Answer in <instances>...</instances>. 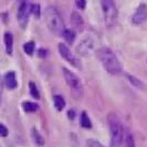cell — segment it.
<instances>
[{"mask_svg": "<svg viewBox=\"0 0 147 147\" xmlns=\"http://www.w3.org/2000/svg\"><path fill=\"white\" fill-rule=\"evenodd\" d=\"M32 13L34 16H37V18L40 17L41 11H40V6L39 5H32Z\"/></svg>", "mask_w": 147, "mask_h": 147, "instance_id": "7402d4cb", "label": "cell"}, {"mask_svg": "<svg viewBox=\"0 0 147 147\" xmlns=\"http://www.w3.org/2000/svg\"><path fill=\"white\" fill-rule=\"evenodd\" d=\"M44 20L49 30L55 36H63L64 22L60 15L59 10L54 7H48L44 11Z\"/></svg>", "mask_w": 147, "mask_h": 147, "instance_id": "7a4b0ae2", "label": "cell"}, {"mask_svg": "<svg viewBox=\"0 0 147 147\" xmlns=\"http://www.w3.org/2000/svg\"><path fill=\"white\" fill-rule=\"evenodd\" d=\"M62 71H63L64 80H65L66 84L69 85V88H71L76 95L82 96V94H83V85H82V82L79 79V76L75 73H73L71 70L66 69V67H63Z\"/></svg>", "mask_w": 147, "mask_h": 147, "instance_id": "5b68a950", "label": "cell"}, {"mask_svg": "<svg viewBox=\"0 0 147 147\" xmlns=\"http://www.w3.org/2000/svg\"><path fill=\"white\" fill-rule=\"evenodd\" d=\"M30 13H32V5H30L27 0L22 1L18 10V21L21 27H26V24L28 23Z\"/></svg>", "mask_w": 147, "mask_h": 147, "instance_id": "52a82bcc", "label": "cell"}, {"mask_svg": "<svg viewBox=\"0 0 147 147\" xmlns=\"http://www.w3.org/2000/svg\"><path fill=\"white\" fill-rule=\"evenodd\" d=\"M31 136H32V138H33V142L37 144L38 146H43L44 145V138L36 128H32V131H31Z\"/></svg>", "mask_w": 147, "mask_h": 147, "instance_id": "7c38bea8", "label": "cell"}, {"mask_svg": "<svg viewBox=\"0 0 147 147\" xmlns=\"http://www.w3.org/2000/svg\"><path fill=\"white\" fill-rule=\"evenodd\" d=\"M5 84L7 88L9 90H15L18 86V83H17V79H16V73L13 71H9L5 75Z\"/></svg>", "mask_w": 147, "mask_h": 147, "instance_id": "30bf717a", "label": "cell"}, {"mask_svg": "<svg viewBox=\"0 0 147 147\" xmlns=\"http://www.w3.org/2000/svg\"><path fill=\"white\" fill-rule=\"evenodd\" d=\"M94 51V41L91 38L83 39L80 44L76 47V52L82 57H88Z\"/></svg>", "mask_w": 147, "mask_h": 147, "instance_id": "ba28073f", "label": "cell"}, {"mask_svg": "<svg viewBox=\"0 0 147 147\" xmlns=\"http://www.w3.org/2000/svg\"><path fill=\"white\" fill-rule=\"evenodd\" d=\"M126 79L128 80V81L131 82V84H133L134 86H136V88H144V83L142 81H140L136 76H134V75H131V74H126Z\"/></svg>", "mask_w": 147, "mask_h": 147, "instance_id": "2e32d148", "label": "cell"}, {"mask_svg": "<svg viewBox=\"0 0 147 147\" xmlns=\"http://www.w3.org/2000/svg\"><path fill=\"white\" fill-rule=\"evenodd\" d=\"M109 125L111 133V147H119L124 140V127L121 123V119L114 113L109 115Z\"/></svg>", "mask_w": 147, "mask_h": 147, "instance_id": "3957f363", "label": "cell"}, {"mask_svg": "<svg viewBox=\"0 0 147 147\" xmlns=\"http://www.w3.org/2000/svg\"><path fill=\"white\" fill-rule=\"evenodd\" d=\"M88 147H104L100 142L95 140H88Z\"/></svg>", "mask_w": 147, "mask_h": 147, "instance_id": "44dd1931", "label": "cell"}, {"mask_svg": "<svg viewBox=\"0 0 147 147\" xmlns=\"http://www.w3.org/2000/svg\"><path fill=\"white\" fill-rule=\"evenodd\" d=\"M147 20V5L146 3H140L137 7V9L135 10L134 15L132 17V23L140 26L145 23Z\"/></svg>", "mask_w": 147, "mask_h": 147, "instance_id": "9c48e42d", "label": "cell"}, {"mask_svg": "<svg viewBox=\"0 0 147 147\" xmlns=\"http://www.w3.org/2000/svg\"><path fill=\"white\" fill-rule=\"evenodd\" d=\"M29 90H30V94L32 95V97H34V98H40V92H39V90H38L37 85H36V83H33V82H30L29 83Z\"/></svg>", "mask_w": 147, "mask_h": 147, "instance_id": "ac0fdd59", "label": "cell"}, {"mask_svg": "<svg viewBox=\"0 0 147 147\" xmlns=\"http://www.w3.org/2000/svg\"><path fill=\"white\" fill-rule=\"evenodd\" d=\"M80 124L82 127L84 128H91L92 127V123H91V119L88 117V115L85 112H82L81 118H80Z\"/></svg>", "mask_w": 147, "mask_h": 147, "instance_id": "9a60e30c", "label": "cell"}, {"mask_svg": "<svg viewBox=\"0 0 147 147\" xmlns=\"http://www.w3.org/2000/svg\"><path fill=\"white\" fill-rule=\"evenodd\" d=\"M75 5L79 9H84L86 6V0H75Z\"/></svg>", "mask_w": 147, "mask_h": 147, "instance_id": "603a6c76", "label": "cell"}, {"mask_svg": "<svg viewBox=\"0 0 147 147\" xmlns=\"http://www.w3.org/2000/svg\"><path fill=\"white\" fill-rule=\"evenodd\" d=\"M23 50H24V52H26L27 54L32 55V54H33V52H34V43H33L32 41L24 43L23 44Z\"/></svg>", "mask_w": 147, "mask_h": 147, "instance_id": "ffe728a7", "label": "cell"}, {"mask_svg": "<svg viewBox=\"0 0 147 147\" xmlns=\"http://www.w3.org/2000/svg\"><path fill=\"white\" fill-rule=\"evenodd\" d=\"M72 22H73L74 27H76L78 29H80V28L83 27V20H82V18L78 13H75V12L72 15Z\"/></svg>", "mask_w": 147, "mask_h": 147, "instance_id": "d6986e66", "label": "cell"}, {"mask_svg": "<svg viewBox=\"0 0 147 147\" xmlns=\"http://www.w3.org/2000/svg\"><path fill=\"white\" fill-rule=\"evenodd\" d=\"M104 20L107 27H113L117 21V8L115 0H101Z\"/></svg>", "mask_w": 147, "mask_h": 147, "instance_id": "277c9868", "label": "cell"}, {"mask_svg": "<svg viewBox=\"0 0 147 147\" xmlns=\"http://www.w3.org/2000/svg\"><path fill=\"white\" fill-rule=\"evenodd\" d=\"M53 103H54L55 109L59 111V112L65 107V101H64V98H63L62 96H60V95L53 96Z\"/></svg>", "mask_w": 147, "mask_h": 147, "instance_id": "5bb4252c", "label": "cell"}, {"mask_svg": "<svg viewBox=\"0 0 147 147\" xmlns=\"http://www.w3.org/2000/svg\"><path fill=\"white\" fill-rule=\"evenodd\" d=\"M58 49H59L60 55L65 60L66 62H69L71 65H73L74 67H76V69H81L82 63H81V61H80V59H78V57L66 47L65 44L60 43L59 45H58Z\"/></svg>", "mask_w": 147, "mask_h": 147, "instance_id": "8992f818", "label": "cell"}, {"mask_svg": "<svg viewBox=\"0 0 147 147\" xmlns=\"http://www.w3.org/2000/svg\"><path fill=\"white\" fill-rule=\"evenodd\" d=\"M0 135L2 137H6L8 135V129L7 127L5 126V124H0Z\"/></svg>", "mask_w": 147, "mask_h": 147, "instance_id": "cb8c5ba5", "label": "cell"}, {"mask_svg": "<svg viewBox=\"0 0 147 147\" xmlns=\"http://www.w3.org/2000/svg\"><path fill=\"white\" fill-rule=\"evenodd\" d=\"M22 109H23L24 112H27V113H33V112L39 110V106H38L37 103L26 101V102L22 103Z\"/></svg>", "mask_w": 147, "mask_h": 147, "instance_id": "4fadbf2b", "label": "cell"}, {"mask_svg": "<svg viewBox=\"0 0 147 147\" xmlns=\"http://www.w3.org/2000/svg\"><path fill=\"white\" fill-rule=\"evenodd\" d=\"M97 59L102 63L104 69L112 75H118L122 72V65L118 61L115 53L111 50L110 48L102 47L96 51Z\"/></svg>", "mask_w": 147, "mask_h": 147, "instance_id": "6da1fadb", "label": "cell"}, {"mask_svg": "<svg viewBox=\"0 0 147 147\" xmlns=\"http://www.w3.org/2000/svg\"><path fill=\"white\" fill-rule=\"evenodd\" d=\"M5 45H6V50H7L8 54H12V51H13V37L10 32H6L5 33Z\"/></svg>", "mask_w": 147, "mask_h": 147, "instance_id": "8fae6325", "label": "cell"}, {"mask_svg": "<svg viewBox=\"0 0 147 147\" xmlns=\"http://www.w3.org/2000/svg\"><path fill=\"white\" fill-rule=\"evenodd\" d=\"M75 37H76V34H75L74 31L69 30V29L64 30V32H63V38L65 39L69 43H73L74 40H75Z\"/></svg>", "mask_w": 147, "mask_h": 147, "instance_id": "e0dca14e", "label": "cell"}, {"mask_svg": "<svg viewBox=\"0 0 147 147\" xmlns=\"http://www.w3.org/2000/svg\"><path fill=\"white\" fill-rule=\"evenodd\" d=\"M67 115H69V117L72 118L73 119L74 116H75V113H74V111H69V113H67Z\"/></svg>", "mask_w": 147, "mask_h": 147, "instance_id": "d4e9b609", "label": "cell"}]
</instances>
